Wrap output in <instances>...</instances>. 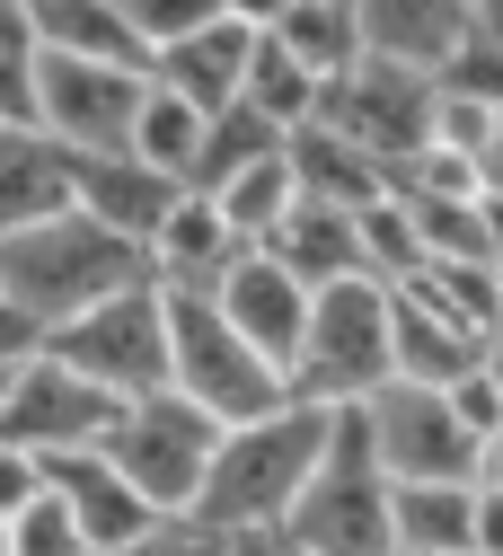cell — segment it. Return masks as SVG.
<instances>
[{
	"instance_id": "obj_1",
	"label": "cell",
	"mask_w": 503,
	"mask_h": 556,
	"mask_svg": "<svg viewBox=\"0 0 503 556\" xmlns=\"http://www.w3.org/2000/svg\"><path fill=\"white\" fill-rule=\"evenodd\" d=\"M327 433H336V406H310V397H282L274 415H256V425H230L222 451H212L194 521H212L222 539H256V530L282 539V521H292Z\"/></svg>"
},
{
	"instance_id": "obj_2",
	"label": "cell",
	"mask_w": 503,
	"mask_h": 556,
	"mask_svg": "<svg viewBox=\"0 0 503 556\" xmlns=\"http://www.w3.org/2000/svg\"><path fill=\"white\" fill-rule=\"evenodd\" d=\"M133 283H151L141 239L106 230L98 213H80V203L53 213V222H36V230H18V239H0V292L27 301L45 327H71L80 309H98V301H115Z\"/></svg>"
},
{
	"instance_id": "obj_3",
	"label": "cell",
	"mask_w": 503,
	"mask_h": 556,
	"mask_svg": "<svg viewBox=\"0 0 503 556\" xmlns=\"http://www.w3.org/2000/svg\"><path fill=\"white\" fill-rule=\"evenodd\" d=\"M389 495H398V477L380 468L372 415L336 406V433H327V451H318V468L301 485L292 521H282V547H301V556H398Z\"/></svg>"
},
{
	"instance_id": "obj_4",
	"label": "cell",
	"mask_w": 503,
	"mask_h": 556,
	"mask_svg": "<svg viewBox=\"0 0 503 556\" xmlns=\"http://www.w3.org/2000/svg\"><path fill=\"white\" fill-rule=\"evenodd\" d=\"M398 380V344H389V283L380 274H344L318 283L310 301V336L292 354V397L310 406H363Z\"/></svg>"
},
{
	"instance_id": "obj_5",
	"label": "cell",
	"mask_w": 503,
	"mask_h": 556,
	"mask_svg": "<svg viewBox=\"0 0 503 556\" xmlns=\"http://www.w3.org/2000/svg\"><path fill=\"white\" fill-rule=\"evenodd\" d=\"M168 389L194 397L203 415H222V425H256L292 397L282 363H265L212 292H168Z\"/></svg>"
},
{
	"instance_id": "obj_6",
	"label": "cell",
	"mask_w": 503,
	"mask_h": 556,
	"mask_svg": "<svg viewBox=\"0 0 503 556\" xmlns=\"http://www.w3.org/2000/svg\"><path fill=\"white\" fill-rule=\"evenodd\" d=\"M222 415H203L194 397L177 389H151V397H124L115 433H106V459L151 495L160 513H194L203 504V477H212V451H222Z\"/></svg>"
},
{
	"instance_id": "obj_7",
	"label": "cell",
	"mask_w": 503,
	"mask_h": 556,
	"mask_svg": "<svg viewBox=\"0 0 503 556\" xmlns=\"http://www.w3.org/2000/svg\"><path fill=\"white\" fill-rule=\"evenodd\" d=\"M53 354L98 380L106 397H151L168 389V292L160 283H133L98 309H80L71 327H53Z\"/></svg>"
},
{
	"instance_id": "obj_8",
	"label": "cell",
	"mask_w": 503,
	"mask_h": 556,
	"mask_svg": "<svg viewBox=\"0 0 503 556\" xmlns=\"http://www.w3.org/2000/svg\"><path fill=\"white\" fill-rule=\"evenodd\" d=\"M124 397H106L98 380H80L53 344L10 380V397H0V442H18L36 459H71V451H106Z\"/></svg>"
},
{
	"instance_id": "obj_9",
	"label": "cell",
	"mask_w": 503,
	"mask_h": 556,
	"mask_svg": "<svg viewBox=\"0 0 503 556\" xmlns=\"http://www.w3.org/2000/svg\"><path fill=\"white\" fill-rule=\"evenodd\" d=\"M310 124H327V132H344L353 151H372L380 168H398L415 142H433V80L424 72H406V62H353L344 80H327L318 89V115Z\"/></svg>"
},
{
	"instance_id": "obj_10",
	"label": "cell",
	"mask_w": 503,
	"mask_h": 556,
	"mask_svg": "<svg viewBox=\"0 0 503 556\" xmlns=\"http://www.w3.org/2000/svg\"><path fill=\"white\" fill-rule=\"evenodd\" d=\"M151 98V72H115V62H71L45 53V89H36V124L80 160H115L133 142V115Z\"/></svg>"
},
{
	"instance_id": "obj_11",
	"label": "cell",
	"mask_w": 503,
	"mask_h": 556,
	"mask_svg": "<svg viewBox=\"0 0 503 556\" xmlns=\"http://www.w3.org/2000/svg\"><path fill=\"white\" fill-rule=\"evenodd\" d=\"M372 415V442H380V468L398 485H433V477H477V433L451 415L442 389H415V380H389L380 397H363Z\"/></svg>"
},
{
	"instance_id": "obj_12",
	"label": "cell",
	"mask_w": 503,
	"mask_h": 556,
	"mask_svg": "<svg viewBox=\"0 0 503 556\" xmlns=\"http://www.w3.org/2000/svg\"><path fill=\"white\" fill-rule=\"evenodd\" d=\"M212 301H222L230 327L256 344L265 363H282V380H292V354H301V336H310V301H318L292 265H282L274 248H248V256L222 274V292H212Z\"/></svg>"
},
{
	"instance_id": "obj_13",
	"label": "cell",
	"mask_w": 503,
	"mask_h": 556,
	"mask_svg": "<svg viewBox=\"0 0 503 556\" xmlns=\"http://www.w3.org/2000/svg\"><path fill=\"white\" fill-rule=\"evenodd\" d=\"M151 283L160 292H222V274L248 256V239L230 230V213H222V194H203V186H186L168 213H160V230H151Z\"/></svg>"
},
{
	"instance_id": "obj_14",
	"label": "cell",
	"mask_w": 503,
	"mask_h": 556,
	"mask_svg": "<svg viewBox=\"0 0 503 556\" xmlns=\"http://www.w3.org/2000/svg\"><path fill=\"white\" fill-rule=\"evenodd\" d=\"M80 203V151H62L45 124H0V239H18Z\"/></svg>"
},
{
	"instance_id": "obj_15",
	"label": "cell",
	"mask_w": 503,
	"mask_h": 556,
	"mask_svg": "<svg viewBox=\"0 0 503 556\" xmlns=\"http://www.w3.org/2000/svg\"><path fill=\"white\" fill-rule=\"evenodd\" d=\"M248 62H256V27L248 18H212V27H194V36L151 53V80L177 89L186 106H203V115H222V106L248 98Z\"/></svg>"
},
{
	"instance_id": "obj_16",
	"label": "cell",
	"mask_w": 503,
	"mask_h": 556,
	"mask_svg": "<svg viewBox=\"0 0 503 556\" xmlns=\"http://www.w3.org/2000/svg\"><path fill=\"white\" fill-rule=\"evenodd\" d=\"M353 10H363V45H372L380 62H406V72H424V80H433L442 62L486 27L477 0H353Z\"/></svg>"
},
{
	"instance_id": "obj_17",
	"label": "cell",
	"mask_w": 503,
	"mask_h": 556,
	"mask_svg": "<svg viewBox=\"0 0 503 556\" xmlns=\"http://www.w3.org/2000/svg\"><path fill=\"white\" fill-rule=\"evenodd\" d=\"M53 468V485L71 495V513H80V530H89V556H106V547H124V539H141L151 521H168L141 485L106 459V451H71V459H45Z\"/></svg>"
},
{
	"instance_id": "obj_18",
	"label": "cell",
	"mask_w": 503,
	"mask_h": 556,
	"mask_svg": "<svg viewBox=\"0 0 503 556\" xmlns=\"http://www.w3.org/2000/svg\"><path fill=\"white\" fill-rule=\"evenodd\" d=\"M389 344H398V380H415V389H451L486 354V336H468L451 309H433L406 283H389Z\"/></svg>"
},
{
	"instance_id": "obj_19",
	"label": "cell",
	"mask_w": 503,
	"mask_h": 556,
	"mask_svg": "<svg viewBox=\"0 0 503 556\" xmlns=\"http://www.w3.org/2000/svg\"><path fill=\"white\" fill-rule=\"evenodd\" d=\"M398 556H477V477H433L389 495Z\"/></svg>"
},
{
	"instance_id": "obj_20",
	"label": "cell",
	"mask_w": 503,
	"mask_h": 556,
	"mask_svg": "<svg viewBox=\"0 0 503 556\" xmlns=\"http://www.w3.org/2000/svg\"><path fill=\"white\" fill-rule=\"evenodd\" d=\"M27 18H36V36H45V53L115 62V72H151V45L133 36L124 0H27Z\"/></svg>"
},
{
	"instance_id": "obj_21",
	"label": "cell",
	"mask_w": 503,
	"mask_h": 556,
	"mask_svg": "<svg viewBox=\"0 0 503 556\" xmlns=\"http://www.w3.org/2000/svg\"><path fill=\"white\" fill-rule=\"evenodd\" d=\"M177 194H186L177 177L141 168L133 151H115V160H80V213H98L106 230H124V239H141V248H151V230H160V213H168Z\"/></svg>"
},
{
	"instance_id": "obj_22",
	"label": "cell",
	"mask_w": 503,
	"mask_h": 556,
	"mask_svg": "<svg viewBox=\"0 0 503 556\" xmlns=\"http://www.w3.org/2000/svg\"><path fill=\"white\" fill-rule=\"evenodd\" d=\"M265 248L292 265L310 292H318V283H344V274H363V230H353V213H336V203H310V194L282 213V230H274Z\"/></svg>"
},
{
	"instance_id": "obj_23",
	"label": "cell",
	"mask_w": 503,
	"mask_h": 556,
	"mask_svg": "<svg viewBox=\"0 0 503 556\" xmlns=\"http://www.w3.org/2000/svg\"><path fill=\"white\" fill-rule=\"evenodd\" d=\"M292 168H301V194L310 203H336V213H363V203L389 194V168L372 151H353L344 132H327V124H301L292 132Z\"/></svg>"
},
{
	"instance_id": "obj_24",
	"label": "cell",
	"mask_w": 503,
	"mask_h": 556,
	"mask_svg": "<svg viewBox=\"0 0 503 556\" xmlns=\"http://www.w3.org/2000/svg\"><path fill=\"white\" fill-rule=\"evenodd\" d=\"M274 36L292 45L318 80H344L353 62H372V45H363V10H353V0H282V10H274Z\"/></svg>"
},
{
	"instance_id": "obj_25",
	"label": "cell",
	"mask_w": 503,
	"mask_h": 556,
	"mask_svg": "<svg viewBox=\"0 0 503 556\" xmlns=\"http://www.w3.org/2000/svg\"><path fill=\"white\" fill-rule=\"evenodd\" d=\"M203 124H212L203 106H186L177 89H160V80H151V98H141V115H133V142H124V151H133L141 168H160V177L194 186V151H203Z\"/></svg>"
},
{
	"instance_id": "obj_26",
	"label": "cell",
	"mask_w": 503,
	"mask_h": 556,
	"mask_svg": "<svg viewBox=\"0 0 503 556\" xmlns=\"http://www.w3.org/2000/svg\"><path fill=\"white\" fill-rule=\"evenodd\" d=\"M282 142H292V132H282L274 115H256V106L239 98V106H222V115L203 124V151H194V186H203V194H222V186H230L239 168L274 160Z\"/></svg>"
},
{
	"instance_id": "obj_27",
	"label": "cell",
	"mask_w": 503,
	"mask_h": 556,
	"mask_svg": "<svg viewBox=\"0 0 503 556\" xmlns=\"http://www.w3.org/2000/svg\"><path fill=\"white\" fill-rule=\"evenodd\" d=\"M318 89H327V80L310 72V62H301L292 45H282L274 27H256V62H248V106H256V115H274L282 132H301V124L318 115Z\"/></svg>"
},
{
	"instance_id": "obj_28",
	"label": "cell",
	"mask_w": 503,
	"mask_h": 556,
	"mask_svg": "<svg viewBox=\"0 0 503 556\" xmlns=\"http://www.w3.org/2000/svg\"><path fill=\"white\" fill-rule=\"evenodd\" d=\"M301 203V168H292V142H282L274 160H256V168H239L230 186H222V213H230V230L248 239V248H265L274 230H282V213Z\"/></svg>"
},
{
	"instance_id": "obj_29",
	"label": "cell",
	"mask_w": 503,
	"mask_h": 556,
	"mask_svg": "<svg viewBox=\"0 0 503 556\" xmlns=\"http://www.w3.org/2000/svg\"><path fill=\"white\" fill-rule=\"evenodd\" d=\"M36 89H45V36L27 0H0V124H36Z\"/></svg>"
},
{
	"instance_id": "obj_30",
	"label": "cell",
	"mask_w": 503,
	"mask_h": 556,
	"mask_svg": "<svg viewBox=\"0 0 503 556\" xmlns=\"http://www.w3.org/2000/svg\"><path fill=\"white\" fill-rule=\"evenodd\" d=\"M389 194H406V203H477L486 194V168L468 151H451V142H415L389 168Z\"/></svg>"
},
{
	"instance_id": "obj_31",
	"label": "cell",
	"mask_w": 503,
	"mask_h": 556,
	"mask_svg": "<svg viewBox=\"0 0 503 556\" xmlns=\"http://www.w3.org/2000/svg\"><path fill=\"white\" fill-rule=\"evenodd\" d=\"M353 230H363V274H380V283H406V274L424 265V239H415V213L406 194H380L353 213Z\"/></svg>"
},
{
	"instance_id": "obj_32",
	"label": "cell",
	"mask_w": 503,
	"mask_h": 556,
	"mask_svg": "<svg viewBox=\"0 0 503 556\" xmlns=\"http://www.w3.org/2000/svg\"><path fill=\"white\" fill-rule=\"evenodd\" d=\"M406 213H415L424 265H494L486 256V194L477 203H406Z\"/></svg>"
},
{
	"instance_id": "obj_33",
	"label": "cell",
	"mask_w": 503,
	"mask_h": 556,
	"mask_svg": "<svg viewBox=\"0 0 503 556\" xmlns=\"http://www.w3.org/2000/svg\"><path fill=\"white\" fill-rule=\"evenodd\" d=\"M406 292H424L433 309H451L468 336H494V265H415Z\"/></svg>"
},
{
	"instance_id": "obj_34",
	"label": "cell",
	"mask_w": 503,
	"mask_h": 556,
	"mask_svg": "<svg viewBox=\"0 0 503 556\" xmlns=\"http://www.w3.org/2000/svg\"><path fill=\"white\" fill-rule=\"evenodd\" d=\"M433 142H451V151H468L486 168V151L503 142V106L494 98H468V89H433Z\"/></svg>"
},
{
	"instance_id": "obj_35",
	"label": "cell",
	"mask_w": 503,
	"mask_h": 556,
	"mask_svg": "<svg viewBox=\"0 0 503 556\" xmlns=\"http://www.w3.org/2000/svg\"><path fill=\"white\" fill-rule=\"evenodd\" d=\"M10 539H18V556H89V530H80V513H71L62 485H45V495L10 521Z\"/></svg>"
},
{
	"instance_id": "obj_36",
	"label": "cell",
	"mask_w": 503,
	"mask_h": 556,
	"mask_svg": "<svg viewBox=\"0 0 503 556\" xmlns=\"http://www.w3.org/2000/svg\"><path fill=\"white\" fill-rule=\"evenodd\" d=\"M124 18H133V36L141 45H177V36H194V27H212V18H230V0H124Z\"/></svg>"
},
{
	"instance_id": "obj_37",
	"label": "cell",
	"mask_w": 503,
	"mask_h": 556,
	"mask_svg": "<svg viewBox=\"0 0 503 556\" xmlns=\"http://www.w3.org/2000/svg\"><path fill=\"white\" fill-rule=\"evenodd\" d=\"M433 89H468V98H494V106H503V36L477 27V36L442 62V72H433Z\"/></svg>"
},
{
	"instance_id": "obj_38",
	"label": "cell",
	"mask_w": 503,
	"mask_h": 556,
	"mask_svg": "<svg viewBox=\"0 0 503 556\" xmlns=\"http://www.w3.org/2000/svg\"><path fill=\"white\" fill-rule=\"evenodd\" d=\"M106 556H230V539L212 530V521H194V513H168V521H151L141 539H124Z\"/></svg>"
},
{
	"instance_id": "obj_39",
	"label": "cell",
	"mask_w": 503,
	"mask_h": 556,
	"mask_svg": "<svg viewBox=\"0 0 503 556\" xmlns=\"http://www.w3.org/2000/svg\"><path fill=\"white\" fill-rule=\"evenodd\" d=\"M53 485V468L36 459V451H18V442H0V521H18L36 495Z\"/></svg>"
},
{
	"instance_id": "obj_40",
	"label": "cell",
	"mask_w": 503,
	"mask_h": 556,
	"mask_svg": "<svg viewBox=\"0 0 503 556\" xmlns=\"http://www.w3.org/2000/svg\"><path fill=\"white\" fill-rule=\"evenodd\" d=\"M45 344H53V327H45L27 301H10V292H0V371H27Z\"/></svg>"
},
{
	"instance_id": "obj_41",
	"label": "cell",
	"mask_w": 503,
	"mask_h": 556,
	"mask_svg": "<svg viewBox=\"0 0 503 556\" xmlns=\"http://www.w3.org/2000/svg\"><path fill=\"white\" fill-rule=\"evenodd\" d=\"M442 397H451V415H460V425H468L477 442H486V433L503 425V397H494V380H486V371H468V380H451Z\"/></svg>"
},
{
	"instance_id": "obj_42",
	"label": "cell",
	"mask_w": 503,
	"mask_h": 556,
	"mask_svg": "<svg viewBox=\"0 0 503 556\" xmlns=\"http://www.w3.org/2000/svg\"><path fill=\"white\" fill-rule=\"evenodd\" d=\"M477 556H503V485H477Z\"/></svg>"
},
{
	"instance_id": "obj_43",
	"label": "cell",
	"mask_w": 503,
	"mask_h": 556,
	"mask_svg": "<svg viewBox=\"0 0 503 556\" xmlns=\"http://www.w3.org/2000/svg\"><path fill=\"white\" fill-rule=\"evenodd\" d=\"M477 485H503V425H494L486 451H477Z\"/></svg>"
},
{
	"instance_id": "obj_44",
	"label": "cell",
	"mask_w": 503,
	"mask_h": 556,
	"mask_svg": "<svg viewBox=\"0 0 503 556\" xmlns=\"http://www.w3.org/2000/svg\"><path fill=\"white\" fill-rule=\"evenodd\" d=\"M486 256L503 265V194H494V186H486Z\"/></svg>"
},
{
	"instance_id": "obj_45",
	"label": "cell",
	"mask_w": 503,
	"mask_h": 556,
	"mask_svg": "<svg viewBox=\"0 0 503 556\" xmlns=\"http://www.w3.org/2000/svg\"><path fill=\"white\" fill-rule=\"evenodd\" d=\"M477 371L494 380V397H503V336H486V354H477Z\"/></svg>"
},
{
	"instance_id": "obj_46",
	"label": "cell",
	"mask_w": 503,
	"mask_h": 556,
	"mask_svg": "<svg viewBox=\"0 0 503 556\" xmlns=\"http://www.w3.org/2000/svg\"><path fill=\"white\" fill-rule=\"evenodd\" d=\"M230 556H282V539H265V530H256V539H230Z\"/></svg>"
},
{
	"instance_id": "obj_47",
	"label": "cell",
	"mask_w": 503,
	"mask_h": 556,
	"mask_svg": "<svg viewBox=\"0 0 503 556\" xmlns=\"http://www.w3.org/2000/svg\"><path fill=\"white\" fill-rule=\"evenodd\" d=\"M486 186H494V194H503V142H494V151H486Z\"/></svg>"
},
{
	"instance_id": "obj_48",
	"label": "cell",
	"mask_w": 503,
	"mask_h": 556,
	"mask_svg": "<svg viewBox=\"0 0 503 556\" xmlns=\"http://www.w3.org/2000/svg\"><path fill=\"white\" fill-rule=\"evenodd\" d=\"M477 18H486V27H494V36H503V0H477Z\"/></svg>"
},
{
	"instance_id": "obj_49",
	"label": "cell",
	"mask_w": 503,
	"mask_h": 556,
	"mask_svg": "<svg viewBox=\"0 0 503 556\" xmlns=\"http://www.w3.org/2000/svg\"><path fill=\"white\" fill-rule=\"evenodd\" d=\"M494 336H503V265H494Z\"/></svg>"
},
{
	"instance_id": "obj_50",
	"label": "cell",
	"mask_w": 503,
	"mask_h": 556,
	"mask_svg": "<svg viewBox=\"0 0 503 556\" xmlns=\"http://www.w3.org/2000/svg\"><path fill=\"white\" fill-rule=\"evenodd\" d=\"M0 556H18V539H10V521H0Z\"/></svg>"
},
{
	"instance_id": "obj_51",
	"label": "cell",
	"mask_w": 503,
	"mask_h": 556,
	"mask_svg": "<svg viewBox=\"0 0 503 556\" xmlns=\"http://www.w3.org/2000/svg\"><path fill=\"white\" fill-rule=\"evenodd\" d=\"M282 556H301V547H282Z\"/></svg>"
},
{
	"instance_id": "obj_52",
	"label": "cell",
	"mask_w": 503,
	"mask_h": 556,
	"mask_svg": "<svg viewBox=\"0 0 503 556\" xmlns=\"http://www.w3.org/2000/svg\"><path fill=\"white\" fill-rule=\"evenodd\" d=\"M274 10H282V0H274Z\"/></svg>"
}]
</instances>
